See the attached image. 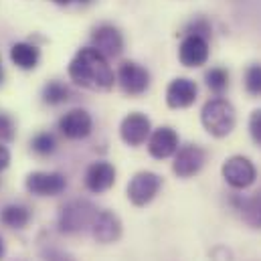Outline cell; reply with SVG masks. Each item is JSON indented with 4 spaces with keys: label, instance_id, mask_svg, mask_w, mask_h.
<instances>
[{
    "label": "cell",
    "instance_id": "8fae6325",
    "mask_svg": "<svg viewBox=\"0 0 261 261\" xmlns=\"http://www.w3.org/2000/svg\"><path fill=\"white\" fill-rule=\"evenodd\" d=\"M152 124L148 120V116L140 114V112H132L128 114L122 124H120V136L128 146H140L150 138Z\"/></svg>",
    "mask_w": 261,
    "mask_h": 261
},
{
    "label": "cell",
    "instance_id": "cb8c5ba5",
    "mask_svg": "<svg viewBox=\"0 0 261 261\" xmlns=\"http://www.w3.org/2000/svg\"><path fill=\"white\" fill-rule=\"evenodd\" d=\"M185 33H187V35H198V37L206 39V37L211 35V24H208L204 18H196V20H193V22L187 27Z\"/></svg>",
    "mask_w": 261,
    "mask_h": 261
},
{
    "label": "cell",
    "instance_id": "3957f363",
    "mask_svg": "<svg viewBox=\"0 0 261 261\" xmlns=\"http://www.w3.org/2000/svg\"><path fill=\"white\" fill-rule=\"evenodd\" d=\"M97 213L99 211L89 200H71L59 213V231L65 235H75L91 229Z\"/></svg>",
    "mask_w": 261,
    "mask_h": 261
},
{
    "label": "cell",
    "instance_id": "44dd1931",
    "mask_svg": "<svg viewBox=\"0 0 261 261\" xmlns=\"http://www.w3.org/2000/svg\"><path fill=\"white\" fill-rule=\"evenodd\" d=\"M204 81H206L208 89H213L215 93H221L229 87V73L223 67H213L211 71H206Z\"/></svg>",
    "mask_w": 261,
    "mask_h": 261
},
{
    "label": "cell",
    "instance_id": "e0dca14e",
    "mask_svg": "<svg viewBox=\"0 0 261 261\" xmlns=\"http://www.w3.org/2000/svg\"><path fill=\"white\" fill-rule=\"evenodd\" d=\"M10 61L18 69L31 71L41 61V49L31 43H14L10 47Z\"/></svg>",
    "mask_w": 261,
    "mask_h": 261
},
{
    "label": "cell",
    "instance_id": "7c38bea8",
    "mask_svg": "<svg viewBox=\"0 0 261 261\" xmlns=\"http://www.w3.org/2000/svg\"><path fill=\"white\" fill-rule=\"evenodd\" d=\"M59 130L69 140H83L93 130V120L85 110H71L59 120Z\"/></svg>",
    "mask_w": 261,
    "mask_h": 261
},
{
    "label": "cell",
    "instance_id": "7a4b0ae2",
    "mask_svg": "<svg viewBox=\"0 0 261 261\" xmlns=\"http://www.w3.org/2000/svg\"><path fill=\"white\" fill-rule=\"evenodd\" d=\"M200 122L211 136L225 138L235 128V122H237L235 108L223 97L208 99L200 110Z\"/></svg>",
    "mask_w": 261,
    "mask_h": 261
},
{
    "label": "cell",
    "instance_id": "83f0119b",
    "mask_svg": "<svg viewBox=\"0 0 261 261\" xmlns=\"http://www.w3.org/2000/svg\"><path fill=\"white\" fill-rule=\"evenodd\" d=\"M8 164H10V152H8L6 146L0 144V170L8 168Z\"/></svg>",
    "mask_w": 261,
    "mask_h": 261
},
{
    "label": "cell",
    "instance_id": "f546056e",
    "mask_svg": "<svg viewBox=\"0 0 261 261\" xmlns=\"http://www.w3.org/2000/svg\"><path fill=\"white\" fill-rule=\"evenodd\" d=\"M4 255V243H2V239H0V257Z\"/></svg>",
    "mask_w": 261,
    "mask_h": 261
},
{
    "label": "cell",
    "instance_id": "ffe728a7",
    "mask_svg": "<svg viewBox=\"0 0 261 261\" xmlns=\"http://www.w3.org/2000/svg\"><path fill=\"white\" fill-rule=\"evenodd\" d=\"M71 97V91L65 83L61 81H49L43 89V101L49 103V106H59V103H65L67 99Z\"/></svg>",
    "mask_w": 261,
    "mask_h": 261
},
{
    "label": "cell",
    "instance_id": "603a6c76",
    "mask_svg": "<svg viewBox=\"0 0 261 261\" xmlns=\"http://www.w3.org/2000/svg\"><path fill=\"white\" fill-rule=\"evenodd\" d=\"M245 89L251 95H261V65H251L245 71Z\"/></svg>",
    "mask_w": 261,
    "mask_h": 261
},
{
    "label": "cell",
    "instance_id": "4dcf8cb0",
    "mask_svg": "<svg viewBox=\"0 0 261 261\" xmlns=\"http://www.w3.org/2000/svg\"><path fill=\"white\" fill-rule=\"evenodd\" d=\"M2 75H4V73H2V63H0V83H2Z\"/></svg>",
    "mask_w": 261,
    "mask_h": 261
},
{
    "label": "cell",
    "instance_id": "52a82bcc",
    "mask_svg": "<svg viewBox=\"0 0 261 261\" xmlns=\"http://www.w3.org/2000/svg\"><path fill=\"white\" fill-rule=\"evenodd\" d=\"M118 83L128 95H142L150 85V73L134 61H124L118 69Z\"/></svg>",
    "mask_w": 261,
    "mask_h": 261
},
{
    "label": "cell",
    "instance_id": "ba28073f",
    "mask_svg": "<svg viewBox=\"0 0 261 261\" xmlns=\"http://www.w3.org/2000/svg\"><path fill=\"white\" fill-rule=\"evenodd\" d=\"M27 191L37 196L61 195L67 189V178L59 172H31L24 180Z\"/></svg>",
    "mask_w": 261,
    "mask_h": 261
},
{
    "label": "cell",
    "instance_id": "277c9868",
    "mask_svg": "<svg viewBox=\"0 0 261 261\" xmlns=\"http://www.w3.org/2000/svg\"><path fill=\"white\" fill-rule=\"evenodd\" d=\"M221 174L227 180V185L237 189V191H243V189L251 187L255 182V178H257L255 164L247 156H231V158H227L223 168H221Z\"/></svg>",
    "mask_w": 261,
    "mask_h": 261
},
{
    "label": "cell",
    "instance_id": "30bf717a",
    "mask_svg": "<svg viewBox=\"0 0 261 261\" xmlns=\"http://www.w3.org/2000/svg\"><path fill=\"white\" fill-rule=\"evenodd\" d=\"M91 41L93 49H97L108 59L118 57L124 51V37L114 24H99L91 35Z\"/></svg>",
    "mask_w": 261,
    "mask_h": 261
},
{
    "label": "cell",
    "instance_id": "9c48e42d",
    "mask_svg": "<svg viewBox=\"0 0 261 261\" xmlns=\"http://www.w3.org/2000/svg\"><path fill=\"white\" fill-rule=\"evenodd\" d=\"M196 95H198V87L189 77H176L166 87V103L172 110L191 108L196 101Z\"/></svg>",
    "mask_w": 261,
    "mask_h": 261
},
{
    "label": "cell",
    "instance_id": "f1b7e54d",
    "mask_svg": "<svg viewBox=\"0 0 261 261\" xmlns=\"http://www.w3.org/2000/svg\"><path fill=\"white\" fill-rule=\"evenodd\" d=\"M51 2H55V4H61V6H67V4H71L73 0H51Z\"/></svg>",
    "mask_w": 261,
    "mask_h": 261
},
{
    "label": "cell",
    "instance_id": "ac0fdd59",
    "mask_svg": "<svg viewBox=\"0 0 261 261\" xmlns=\"http://www.w3.org/2000/svg\"><path fill=\"white\" fill-rule=\"evenodd\" d=\"M243 217V221L253 227V229H261V189L255 191L251 196L247 198H235L233 200Z\"/></svg>",
    "mask_w": 261,
    "mask_h": 261
},
{
    "label": "cell",
    "instance_id": "7402d4cb",
    "mask_svg": "<svg viewBox=\"0 0 261 261\" xmlns=\"http://www.w3.org/2000/svg\"><path fill=\"white\" fill-rule=\"evenodd\" d=\"M31 148H33V152L39 154V156H49V154L55 152V148H57V140H55L53 134H49V132H41V134H37V136L33 138Z\"/></svg>",
    "mask_w": 261,
    "mask_h": 261
},
{
    "label": "cell",
    "instance_id": "1f68e13d",
    "mask_svg": "<svg viewBox=\"0 0 261 261\" xmlns=\"http://www.w3.org/2000/svg\"><path fill=\"white\" fill-rule=\"evenodd\" d=\"M79 2H81V4H89L91 0H79Z\"/></svg>",
    "mask_w": 261,
    "mask_h": 261
},
{
    "label": "cell",
    "instance_id": "4fadbf2b",
    "mask_svg": "<svg viewBox=\"0 0 261 261\" xmlns=\"http://www.w3.org/2000/svg\"><path fill=\"white\" fill-rule=\"evenodd\" d=\"M176 150H178V134L170 126H162V128H158V130L150 134L148 152H150L152 158L164 160V158H170Z\"/></svg>",
    "mask_w": 261,
    "mask_h": 261
},
{
    "label": "cell",
    "instance_id": "8992f818",
    "mask_svg": "<svg viewBox=\"0 0 261 261\" xmlns=\"http://www.w3.org/2000/svg\"><path fill=\"white\" fill-rule=\"evenodd\" d=\"M204 160H206V152L200 146L187 144V146H182V148H178L174 152L172 170L180 178H191V176L200 172V168L204 166Z\"/></svg>",
    "mask_w": 261,
    "mask_h": 261
},
{
    "label": "cell",
    "instance_id": "4316f807",
    "mask_svg": "<svg viewBox=\"0 0 261 261\" xmlns=\"http://www.w3.org/2000/svg\"><path fill=\"white\" fill-rule=\"evenodd\" d=\"M43 257H45V261H73V257L69 253L57 249V247H45L43 249Z\"/></svg>",
    "mask_w": 261,
    "mask_h": 261
},
{
    "label": "cell",
    "instance_id": "2e32d148",
    "mask_svg": "<svg viewBox=\"0 0 261 261\" xmlns=\"http://www.w3.org/2000/svg\"><path fill=\"white\" fill-rule=\"evenodd\" d=\"M178 59L185 67H200L208 59V43L198 35H187L178 49Z\"/></svg>",
    "mask_w": 261,
    "mask_h": 261
},
{
    "label": "cell",
    "instance_id": "5b68a950",
    "mask_svg": "<svg viewBox=\"0 0 261 261\" xmlns=\"http://www.w3.org/2000/svg\"><path fill=\"white\" fill-rule=\"evenodd\" d=\"M160 187H162V178L156 172L142 170L132 178L130 185H128V198L136 206H146L156 198Z\"/></svg>",
    "mask_w": 261,
    "mask_h": 261
},
{
    "label": "cell",
    "instance_id": "9a60e30c",
    "mask_svg": "<svg viewBox=\"0 0 261 261\" xmlns=\"http://www.w3.org/2000/svg\"><path fill=\"white\" fill-rule=\"evenodd\" d=\"M114 182H116V168L110 162H103V160L93 162L85 172V187L89 193H95V195L106 193L114 187Z\"/></svg>",
    "mask_w": 261,
    "mask_h": 261
},
{
    "label": "cell",
    "instance_id": "d6986e66",
    "mask_svg": "<svg viewBox=\"0 0 261 261\" xmlns=\"http://www.w3.org/2000/svg\"><path fill=\"white\" fill-rule=\"evenodd\" d=\"M0 221L10 229H22L31 221V211L22 204H8L0 213Z\"/></svg>",
    "mask_w": 261,
    "mask_h": 261
},
{
    "label": "cell",
    "instance_id": "d4e9b609",
    "mask_svg": "<svg viewBox=\"0 0 261 261\" xmlns=\"http://www.w3.org/2000/svg\"><path fill=\"white\" fill-rule=\"evenodd\" d=\"M14 138V122L10 116L0 114V142H10Z\"/></svg>",
    "mask_w": 261,
    "mask_h": 261
},
{
    "label": "cell",
    "instance_id": "6da1fadb",
    "mask_svg": "<svg viewBox=\"0 0 261 261\" xmlns=\"http://www.w3.org/2000/svg\"><path fill=\"white\" fill-rule=\"evenodd\" d=\"M69 77L75 85L91 91H110L116 83V75L103 57L93 47H83L69 63Z\"/></svg>",
    "mask_w": 261,
    "mask_h": 261
},
{
    "label": "cell",
    "instance_id": "5bb4252c",
    "mask_svg": "<svg viewBox=\"0 0 261 261\" xmlns=\"http://www.w3.org/2000/svg\"><path fill=\"white\" fill-rule=\"evenodd\" d=\"M91 235L99 243H114L122 237V221L116 213L112 211H99L93 225H91Z\"/></svg>",
    "mask_w": 261,
    "mask_h": 261
},
{
    "label": "cell",
    "instance_id": "484cf974",
    "mask_svg": "<svg viewBox=\"0 0 261 261\" xmlns=\"http://www.w3.org/2000/svg\"><path fill=\"white\" fill-rule=\"evenodd\" d=\"M249 134H251L253 142L261 146V110L251 112V116H249Z\"/></svg>",
    "mask_w": 261,
    "mask_h": 261
}]
</instances>
